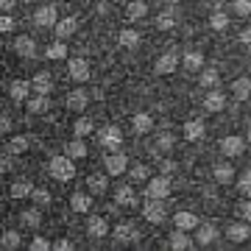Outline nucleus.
I'll list each match as a JSON object with an SVG mask.
<instances>
[{
	"mask_svg": "<svg viewBox=\"0 0 251 251\" xmlns=\"http://www.w3.org/2000/svg\"><path fill=\"white\" fill-rule=\"evenodd\" d=\"M215 3H224V0H215Z\"/></svg>",
	"mask_w": 251,
	"mask_h": 251,
	"instance_id": "obj_56",
	"label": "nucleus"
},
{
	"mask_svg": "<svg viewBox=\"0 0 251 251\" xmlns=\"http://www.w3.org/2000/svg\"><path fill=\"white\" fill-rule=\"evenodd\" d=\"M237 190H240V196H249L251 198V171H246V173H240L237 176Z\"/></svg>",
	"mask_w": 251,
	"mask_h": 251,
	"instance_id": "obj_39",
	"label": "nucleus"
},
{
	"mask_svg": "<svg viewBox=\"0 0 251 251\" xmlns=\"http://www.w3.org/2000/svg\"><path fill=\"white\" fill-rule=\"evenodd\" d=\"M103 168H106L109 176H123V173L128 171V156H126V153L112 151V153L103 156Z\"/></svg>",
	"mask_w": 251,
	"mask_h": 251,
	"instance_id": "obj_8",
	"label": "nucleus"
},
{
	"mask_svg": "<svg viewBox=\"0 0 251 251\" xmlns=\"http://www.w3.org/2000/svg\"><path fill=\"white\" fill-rule=\"evenodd\" d=\"M87 234H90L92 240H103L109 234L106 218H90V221H87Z\"/></svg>",
	"mask_w": 251,
	"mask_h": 251,
	"instance_id": "obj_20",
	"label": "nucleus"
},
{
	"mask_svg": "<svg viewBox=\"0 0 251 251\" xmlns=\"http://www.w3.org/2000/svg\"><path fill=\"white\" fill-rule=\"evenodd\" d=\"M204 134H206V126L201 120H187L184 123V140L196 143V140H204Z\"/></svg>",
	"mask_w": 251,
	"mask_h": 251,
	"instance_id": "obj_24",
	"label": "nucleus"
},
{
	"mask_svg": "<svg viewBox=\"0 0 251 251\" xmlns=\"http://www.w3.org/2000/svg\"><path fill=\"white\" fill-rule=\"evenodd\" d=\"M232 95L237 100H246L251 95V78H237L232 81Z\"/></svg>",
	"mask_w": 251,
	"mask_h": 251,
	"instance_id": "obj_32",
	"label": "nucleus"
},
{
	"mask_svg": "<svg viewBox=\"0 0 251 251\" xmlns=\"http://www.w3.org/2000/svg\"><path fill=\"white\" fill-rule=\"evenodd\" d=\"M45 59H50V62L67 59V42H64V39H53V42L45 48Z\"/></svg>",
	"mask_w": 251,
	"mask_h": 251,
	"instance_id": "obj_23",
	"label": "nucleus"
},
{
	"mask_svg": "<svg viewBox=\"0 0 251 251\" xmlns=\"http://www.w3.org/2000/svg\"><path fill=\"white\" fill-rule=\"evenodd\" d=\"M131 126H134V134L145 137V134H148V131L153 128V117H151V115H145V112H140V115H134Z\"/></svg>",
	"mask_w": 251,
	"mask_h": 251,
	"instance_id": "obj_25",
	"label": "nucleus"
},
{
	"mask_svg": "<svg viewBox=\"0 0 251 251\" xmlns=\"http://www.w3.org/2000/svg\"><path fill=\"white\" fill-rule=\"evenodd\" d=\"M176 67H179V56L176 53H162L159 59L153 62V73H156V75H171Z\"/></svg>",
	"mask_w": 251,
	"mask_h": 251,
	"instance_id": "obj_13",
	"label": "nucleus"
},
{
	"mask_svg": "<svg viewBox=\"0 0 251 251\" xmlns=\"http://www.w3.org/2000/svg\"><path fill=\"white\" fill-rule=\"evenodd\" d=\"M240 42L243 45H251V28H246V31L240 34Z\"/></svg>",
	"mask_w": 251,
	"mask_h": 251,
	"instance_id": "obj_52",
	"label": "nucleus"
},
{
	"mask_svg": "<svg viewBox=\"0 0 251 251\" xmlns=\"http://www.w3.org/2000/svg\"><path fill=\"white\" fill-rule=\"evenodd\" d=\"M209 25L215 28V31H224V28L229 25V17H226L224 11H215V14L209 17Z\"/></svg>",
	"mask_w": 251,
	"mask_h": 251,
	"instance_id": "obj_44",
	"label": "nucleus"
},
{
	"mask_svg": "<svg viewBox=\"0 0 251 251\" xmlns=\"http://www.w3.org/2000/svg\"><path fill=\"white\" fill-rule=\"evenodd\" d=\"M28 148V140L25 137H11L9 140V148H6V151L11 153V156H17V153H23Z\"/></svg>",
	"mask_w": 251,
	"mask_h": 251,
	"instance_id": "obj_40",
	"label": "nucleus"
},
{
	"mask_svg": "<svg viewBox=\"0 0 251 251\" xmlns=\"http://www.w3.org/2000/svg\"><path fill=\"white\" fill-rule=\"evenodd\" d=\"M31 90L36 92V95H48V92L53 90V75L45 70L34 73V78H31Z\"/></svg>",
	"mask_w": 251,
	"mask_h": 251,
	"instance_id": "obj_15",
	"label": "nucleus"
},
{
	"mask_svg": "<svg viewBox=\"0 0 251 251\" xmlns=\"http://www.w3.org/2000/svg\"><path fill=\"white\" fill-rule=\"evenodd\" d=\"M9 168H11V162L6 159V156H0V173H6Z\"/></svg>",
	"mask_w": 251,
	"mask_h": 251,
	"instance_id": "obj_53",
	"label": "nucleus"
},
{
	"mask_svg": "<svg viewBox=\"0 0 251 251\" xmlns=\"http://www.w3.org/2000/svg\"><path fill=\"white\" fill-rule=\"evenodd\" d=\"M173 145H176V137H173L171 131H165V134L156 137V143H153V151L168 153V151H173Z\"/></svg>",
	"mask_w": 251,
	"mask_h": 251,
	"instance_id": "obj_35",
	"label": "nucleus"
},
{
	"mask_svg": "<svg viewBox=\"0 0 251 251\" xmlns=\"http://www.w3.org/2000/svg\"><path fill=\"white\" fill-rule=\"evenodd\" d=\"M221 151H224V156H229V159H234V156H240L243 151H246V140L237 134H229L221 140Z\"/></svg>",
	"mask_w": 251,
	"mask_h": 251,
	"instance_id": "obj_10",
	"label": "nucleus"
},
{
	"mask_svg": "<svg viewBox=\"0 0 251 251\" xmlns=\"http://www.w3.org/2000/svg\"><path fill=\"white\" fill-rule=\"evenodd\" d=\"M31 198H34V204L36 206H48L50 204V193H48V190H31Z\"/></svg>",
	"mask_w": 251,
	"mask_h": 251,
	"instance_id": "obj_43",
	"label": "nucleus"
},
{
	"mask_svg": "<svg viewBox=\"0 0 251 251\" xmlns=\"http://www.w3.org/2000/svg\"><path fill=\"white\" fill-rule=\"evenodd\" d=\"M143 218L148 224H162L168 218V206H165V198H148L143 206Z\"/></svg>",
	"mask_w": 251,
	"mask_h": 251,
	"instance_id": "obj_3",
	"label": "nucleus"
},
{
	"mask_svg": "<svg viewBox=\"0 0 251 251\" xmlns=\"http://www.w3.org/2000/svg\"><path fill=\"white\" fill-rule=\"evenodd\" d=\"M145 14H148V6H145L143 0H134V3L126 6V17L128 20H140V17H145Z\"/></svg>",
	"mask_w": 251,
	"mask_h": 251,
	"instance_id": "obj_36",
	"label": "nucleus"
},
{
	"mask_svg": "<svg viewBox=\"0 0 251 251\" xmlns=\"http://www.w3.org/2000/svg\"><path fill=\"white\" fill-rule=\"evenodd\" d=\"M31 251H50V243L45 237H34L31 240Z\"/></svg>",
	"mask_w": 251,
	"mask_h": 251,
	"instance_id": "obj_47",
	"label": "nucleus"
},
{
	"mask_svg": "<svg viewBox=\"0 0 251 251\" xmlns=\"http://www.w3.org/2000/svg\"><path fill=\"white\" fill-rule=\"evenodd\" d=\"M98 143H100V148H106V151H120V145H123V131L115 128V126H103V128H98Z\"/></svg>",
	"mask_w": 251,
	"mask_h": 251,
	"instance_id": "obj_4",
	"label": "nucleus"
},
{
	"mask_svg": "<svg viewBox=\"0 0 251 251\" xmlns=\"http://www.w3.org/2000/svg\"><path fill=\"white\" fill-rule=\"evenodd\" d=\"M240 215H243V218H246V221L251 224V198L246 201V204H240Z\"/></svg>",
	"mask_w": 251,
	"mask_h": 251,
	"instance_id": "obj_49",
	"label": "nucleus"
},
{
	"mask_svg": "<svg viewBox=\"0 0 251 251\" xmlns=\"http://www.w3.org/2000/svg\"><path fill=\"white\" fill-rule=\"evenodd\" d=\"M67 73H70V78L75 81V84H84V81H90V75H92L90 62H87V59H78V56L67 62Z\"/></svg>",
	"mask_w": 251,
	"mask_h": 251,
	"instance_id": "obj_9",
	"label": "nucleus"
},
{
	"mask_svg": "<svg viewBox=\"0 0 251 251\" xmlns=\"http://www.w3.org/2000/svg\"><path fill=\"white\" fill-rule=\"evenodd\" d=\"M87 153H90V148H87V143H84L81 137H75L73 143H67V156H70L73 162H75V159H84Z\"/></svg>",
	"mask_w": 251,
	"mask_h": 251,
	"instance_id": "obj_30",
	"label": "nucleus"
},
{
	"mask_svg": "<svg viewBox=\"0 0 251 251\" xmlns=\"http://www.w3.org/2000/svg\"><path fill=\"white\" fill-rule=\"evenodd\" d=\"M218 84H221V75H218V70H201V87H206V90H215Z\"/></svg>",
	"mask_w": 251,
	"mask_h": 251,
	"instance_id": "obj_38",
	"label": "nucleus"
},
{
	"mask_svg": "<svg viewBox=\"0 0 251 251\" xmlns=\"http://www.w3.org/2000/svg\"><path fill=\"white\" fill-rule=\"evenodd\" d=\"M87 187H90V196H106L109 173H92L90 179H87Z\"/></svg>",
	"mask_w": 251,
	"mask_h": 251,
	"instance_id": "obj_18",
	"label": "nucleus"
},
{
	"mask_svg": "<svg viewBox=\"0 0 251 251\" xmlns=\"http://www.w3.org/2000/svg\"><path fill=\"white\" fill-rule=\"evenodd\" d=\"M171 196V179L168 176H156V179L145 181V198H168Z\"/></svg>",
	"mask_w": 251,
	"mask_h": 251,
	"instance_id": "obj_7",
	"label": "nucleus"
},
{
	"mask_svg": "<svg viewBox=\"0 0 251 251\" xmlns=\"http://www.w3.org/2000/svg\"><path fill=\"white\" fill-rule=\"evenodd\" d=\"M173 224H176V229H181V232H193L201 221H198L196 212H190V209H179V212L173 215Z\"/></svg>",
	"mask_w": 251,
	"mask_h": 251,
	"instance_id": "obj_14",
	"label": "nucleus"
},
{
	"mask_svg": "<svg viewBox=\"0 0 251 251\" xmlns=\"http://www.w3.org/2000/svg\"><path fill=\"white\" fill-rule=\"evenodd\" d=\"M50 31H53V39H64V42H67V39L78 31V17H70V14H67V17H59Z\"/></svg>",
	"mask_w": 251,
	"mask_h": 251,
	"instance_id": "obj_6",
	"label": "nucleus"
},
{
	"mask_svg": "<svg viewBox=\"0 0 251 251\" xmlns=\"http://www.w3.org/2000/svg\"><path fill=\"white\" fill-rule=\"evenodd\" d=\"M25 103H28V109H31L34 115H42V112H48V109H50V100H48V95H34V98H28Z\"/></svg>",
	"mask_w": 251,
	"mask_h": 251,
	"instance_id": "obj_34",
	"label": "nucleus"
},
{
	"mask_svg": "<svg viewBox=\"0 0 251 251\" xmlns=\"http://www.w3.org/2000/svg\"><path fill=\"white\" fill-rule=\"evenodd\" d=\"M20 240H23V237H20L17 232H6L3 234V246H6V249H17Z\"/></svg>",
	"mask_w": 251,
	"mask_h": 251,
	"instance_id": "obj_46",
	"label": "nucleus"
},
{
	"mask_svg": "<svg viewBox=\"0 0 251 251\" xmlns=\"http://www.w3.org/2000/svg\"><path fill=\"white\" fill-rule=\"evenodd\" d=\"M70 206H73V212H90L92 196H90V193H73V196H70Z\"/></svg>",
	"mask_w": 251,
	"mask_h": 251,
	"instance_id": "obj_26",
	"label": "nucleus"
},
{
	"mask_svg": "<svg viewBox=\"0 0 251 251\" xmlns=\"http://www.w3.org/2000/svg\"><path fill=\"white\" fill-rule=\"evenodd\" d=\"M246 143H251V126H249V131H246Z\"/></svg>",
	"mask_w": 251,
	"mask_h": 251,
	"instance_id": "obj_55",
	"label": "nucleus"
},
{
	"mask_svg": "<svg viewBox=\"0 0 251 251\" xmlns=\"http://www.w3.org/2000/svg\"><path fill=\"white\" fill-rule=\"evenodd\" d=\"M156 25H159L162 31H168V28H173V17H171V14H159V20H156Z\"/></svg>",
	"mask_w": 251,
	"mask_h": 251,
	"instance_id": "obj_48",
	"label": "nucleus"
},
{
	"mask_svg": "<svg viewBox=\"0 0 251 251\" xmlns=\"http://www.w3.org/2000/svg\"><path fill=\"white\" fill-rule=\"evenodd\" d=\"M11 48H14V53L23 56V59H36V56H39V45H36V39H34V36H28V34L17 36V39L11 42Z\"/></svg>",
	"mask_w": 251,
	"mask_h": 251,
	"instance_id": "obj_5",
	"label": "nucleus"
},
{
	"mask_svg": "<svg viewBox=\"0 0 251 251\" xmlns=\"http://www.w3.org/2000/svg\"><path fill=\"white\" fill-rule=\"evenodd\" d=\"M226 240H232V243H246V240H251V226H249V221H237V224L229 226V229H226Z\"/></svg>",
	"mask_w": 251,
	"mask_h": 251,
	"instance_id": "obj_11",
	"label": "nucleus"
},
{
	"mask_svg": "<svg viewBox=\"0 0 251 251\" xmlns=\"http://www.w3.org/2000/svg\"><path fill=\"white\" fill-rule=\"evenodd\" d=\"M181 64H184V70H190V73H201V67H204V56L196 53V50H187V53L181 56Z\"/></svg>",
	"mask_w": 251,
	"mask_h": 251,
	"instance_id": "obj_27",
	"label": "nucleus"
},
{
	"mask_svg": "<svg viewBox=\"0 0 251 251\" xmlns=\"http://www.w3.org/2000/svg\"><path fill=\"white\" fill-rule=\"evenodd\" d=\"M31 190H34V184L28 179H17L14 184H11V198H31Z\"/></svg>",
	"mask_w": 251,
	"mask_h": 251,
	"instance_id": "obj_31",
	"label": "nucleus"
},
{
	"mask_svg": "<svg viewBox=\"0 0 251 251\" xmlns=\"http://www.w3.org/2000/svg\"><path fill=\"white\" fill-rule=\"evenodd\" d=\"M212 179H215L218 184H232L234 181V168L232 165H215V168H212Z\"/></svg>",
	"mask_w": 251,
	"mask_h": 251,
	"instance_id": "obj_28",
	"label": "nucleus"
},
{
	"mask_svg": "<svg viewBox=\"0 0 251 251\" xmlns=\"http://www.w3.org/2000/svg\"><path fill=\"white\" fill-rule=\"evenodd\" d=\"M224 106H226L224 92H218V90H209V92H206V98H204V109L209 112V115H215V112H224Z\"/></svg>",
	"mask_w": 251,
	"mask_h": 251,
	"instance_id": "obj_21",
	"label": "nucleus"
},
{
	"mask_svg": "<svg viewBox=\"0 0 251 251\" xmlns=\"http://www.w3.org/2000/svg\"><path fill=\"white\" fill-rule=\"evenodd\" d=\"M59 20V6L56 3H42V6H36L34 14H31V23L36 28H53V23Z\"/></svg>",
	"mask_w": 251,
	"mask_h": 251,
	"instance_id": "obj_2",
	"label": "nucleus"
},
{
	"mask_svg": "<svg viewBox=\"0 0 251 251\" xmlns=\"http://www.w3.org/2000/svg\"><path fill=\"white\" fill-rule=\"evenodd\" d=\"M9 128H11V120H9V117H0V137L6 134Z\"/></svg>",
	"mask_w": 251,
	"mask_h": 251,
	"instance_id": "obj_51",
	"label": "nucleus"
},
{
	"mask_svg": "<svg viewBox=\"0 0 251 251\" xmlns=\"http://www.w3.org/2000/svg\"><path fill=\"white\" fill-rule=\"evenodd\" d=\"M131 181H148L151 179V171H148V165H134L131 171H128Z\"/></svg>",
	"mask_w": 251,
	"mask_h": 251,
	"instance_id": "obj_41",
	"label": "nucleus"
},
{
	"mask_svg": "<svg viewBox=\"0 0 251 251\" xmlns=\"http://www.w3.org/2000/svg\"><path fill=\"white\" fill-rule=\"evenodd\" d=\"M112 237H115V240H120V243H128V240H137V237H140V232H137L131 224H120V226H115Z\"/></svg>",
	"mask_w": 251,
	"mask_h": 251,
	"instance_id": "obj_29",
	"label": "nucleus"
},
{
	"mask_svg": "<svg viewBox=\"0 0 251 251\" xmlns=\"http://www.w3.org/2000/svg\"><path fill=\"white\" fill-rule=\"evenodd\" d=\"M112 201H115L117 206H134V201H137L134 187H131V184H120V187L112 193Z\"/></svg>",
	"mask_w": 251,
	"mask_h": 251,
	"instance_id": "obj_16",
	"label": "nucleus"
},
{
	"mask_svg": "<svg viewBox=\"0 0 251 251\" xmlns=\"http://www.w3.org/2000/svg\"><path fill=\"white\" fill-rule=\"evenodd\" d=\"M234 14H237V17H249L251 14V0H234Z\"/></svg>",
	"mask_w": 251,
	"mask_h": 251,
	"instance_id": "obj_45",
	"label": "nucleus"
},
{
	"mask_svg": "<svg viewBox=\"0 0 251 251\" xmlns=\"http://www.w3.org/2000/svg\"><path fill=\"white\" fill-rule=\"evenodd\" d=\"M73 131H75V137L84 140V137H90L92 131H95V123H92L90 117H78V120L73 123Z\"/></svg>",
	"mask_w": 251,
	"mask_h": 251,
	"instance_id": "obj_33",
	"label": "nucleus"
},
{
	"mask_svg": "<svg viewBox=\"0 0 251 251\" xmlns=\"http://www.w3.org/2000/svg\"><path fill=\"white\" fill-rule=\"evenodd\" d=\"M48 173L59 181H70L75 176V165H73V159L67 153H59V156H53V159L48 162Z\"/></svg>",
	"mask_w": 251,
	"mask_h": 251,
	"instance_id": "obj_1",
	"label": "nucleus"
},
{
	"mask_svg": "<svg viewBox=\"0 0 251 251\" xmlns=\"http://www.w3.org/2000/svg\"><path fill=\"white\" fill-rule=\"evenodd\" d=\"M117 42H120L123 48H137V45H140V34H137V31H131V28H126V31H120V34H117Z\"/></svg>",
	"mask_w": 251,
	"mask_h": 251,
	"instance_id": "obj_37",
	"label": "nucleus"
},
{
	"mask_svg": "<svg viewBox=\"0 0 251 251\" xmlns=\"http://www.w3.org/2000/svg\"><path fill=\"white\" fill-rule=\"evenodd\" d=\"M173 171H176V162H173V159L162 162V173H173Z\"/></svg>",
	"mask_w": 251,
	"mask_h": 251,
	"instance_id": "obj_50",
	"label": "nucleus"
},
{
	"mask_svg": "<svg viewBox=\"0 0 251 251\" xmlns=\"http://www.w3.org/2000/svg\"><path fill=\"white\" fill-rule=\"evenodd\" d=\"M67 106L73 109V112H84V109L90 106V95L84 90H73L67 92Z\"/></svg>",
	"mask_w": 251,
	"mask_h": 251,
	"instance_id": "obj_22",
	"label": "nucleus"
},
{
	"mask_svg": "<svg viewBox=\"0 0 251 251\" xmlns=\"http://www.w3.org/2000/svg\"><path fill=\"white\" fill-rule=\"evenodd\" d=\"M28 95H31V81H11L9 84V98L11 100H17V103H23V100H28Z\"/></svg>",
	"mask_w": 251,
	"mask_h": 251,
	"instance_id": "obj_19",
	"label": "nucleus"
},
{
	"mask_svg": "<svg viewBox=\"0 0 251 251\" xmlns=\"http://www.w3.org/2000/svg\"><path fill=\"white\" fill-rule=\"evenodd\" d=\"M59 251H73V243L70 240H62V243H59Z\"/></svg>",
	"mask_w": 251,
	"mask_h": 251,
	"instance_id": "obj_54",
	"label": "nucleus"
},
{
	"mask_svg": "<svg viewBox=\"0 0 251 251\" xmlns=\"http://www.w3.org/2000/svg\"><path fill=\"white\" fill-rule=\"evenodd\" d=\"M168 246H171L173 251H190L193 246H196V240L190 237L187 232H181V229H176V232L168 237Z\"/></svg>",
	"mask_w": 251,
	"mask_h": 251,
	"instance_id": "obj_17",
	"label": "nucleus"
},
{
	"mask_svg": "<svg viewBox=\"0 0 251 251\" xmlns=\"http://www.w3.org/2000/svg\"><path fill=\"white\" fill-rule=\"evenodd\" d=\"M196 246H212V243L218 240V226L212 224H198L196 226Z\"/></svg>",
	"mask_w": 251,
	"mask_h": 251,
	"instance_id": "obj_12",
	"label": "nucleus"
},
{
	"mask_svg": "<svg viewBox=\"0 0 251 251\" xmlns=\"http://www.w3.org/2000/svg\"><path fill=\"white\" fill-rule=\"evenodd\" d=\"M23 226H28V229H36V226H39V221H42V218H39V209H28V212H23Z\"/></svg>",
	"mask_w": 251,
	"mask_h": 251,
	"instance_id": "obj_42",
	"label": "nucleus"
}]
</instances>
